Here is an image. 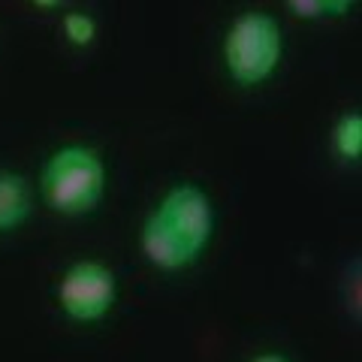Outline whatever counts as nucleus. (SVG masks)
Returning a JSON list of instances; mask_svg holds the SVG:
<instances>
[{"instance_id": "nucleus-1", "label": "nucleus", "mask_w": 362, "mask_h": 362, "mask_svg": "<svg viewBox=\"0 0 362 362\" xmlns=\"http://www.w3.org/2000/svg\"><path fill=\"white\" fill-rule=\"evenodd\" d=\"M106 187V169L97 151L66 145L42 169V197L61 214L94 211Z\"/></svg>"}, {"instance_id": "nucleus-2", "label": "nucleus", "mask_w": 362, "mask_h": 362, "mask_svg": "<svg viewBox=\"0 0 362 362\" xmlns=\"http://www.w3.org/2000/svg\"><path fill=\"white\" fill-rule=\"evenodd\" d=\"M223 58L239 85H259L281 61V30L266 13H245L226 33Z\"/></svg>"}, {"instance_id": "nucleus-3", "label": "nucleus", "mask_w": 362, "mask_h": 362, "mask_svg": "<svg viewBox=\"0 0 362 362\" xmlns=\"http://www.w3.org/2000/svg\"><path fill=\"white\" fill-rule=\"evenodd\" d=\"M115 275L100 263H76L58 284V302L73 320H100L115 305Z\"/></svg>"}, {"instance_id": "nucleus-4", "label": "nucleus", "mask_w": 362, "mask_h": 362, "mask_svg": "<svg viewBox=\"0 0 362 362\" xmlns=\"http://www.w3.org/2000/svg\"><path fill=\"white\" fill-rule=\"evenodd\" d=\"M154 214L187 245V251L194 257H199L202 247L211 239V230H214L211 202L194 185H181L175 190H169V197L160 202V209Z\"/></svg>"}, {"instance_id": "nucleus-5", "label": "nucleus", "mask_w": 362, "mask_h": 362, "mask_svg": "<svg viewBox=\"0 0 362 362\" xmlns=\"http://www.w3.org/2000/svg\"><path fill=\"white\" fill-rule=\"evenodd\" d=\"M142 254L151 266L163 269V272H175V269L197 259L187 251V245L181 242L178 235L157 218V214H151L148 223H145V230H142Z\"/></svg>"}, {"instance_id": "nucleus-6", "label": "nucleus", "mask_w": 362, "mask_h": 362, "mask_svg": "<svg viewBox=\"0 0 362 362\" xmlns=\"http://www.w3.org/2000/svg\"><path fill=\"white\" fill-rule=\"evenodd\" d=\"M30 211V187L16 173L0 169V233H9L25 223Z\"/></svg>"}, {"instance_id": "nucleus-7", "label": "nucleus", "mask_w": 362, "mask_h": 362, "mask_svg": "<svg viewBox=\"0 0 362 362\" xmlns=\"http://www.w3.org/2000/svg\"><path fill=\"white\" fill-rule=\"evenodd\" d=\"M332 142H335V151L341 154L344 160H359V154H362V115L359 112L341 115Z\"/></svg>"}, {"instance_id": "nucleus-8", "label": "nucleus", "mask_w": 362, "mask_h": 362, "mask_svg": "<svg viewBox=\"0 0 362 362\" xmlns=\"http://www.w3.org/2000/svg\"><path fill=\"white\" fill-rule=\"evenodd\" d=\"M64 30H66V37H70V42H76V45H88V42H94L97 25H94V18L78 16V13H70V16L64 18Z\"/></svg>"}, {"instance_id": "nucleus-9", "label": "nucleus", "mask_w": 362, "mask_h": 362, "mask_svg": "<svg viewBox=\"0 0 362 362\" xmlns=\"http://www.w3.org/2000/svg\"><path fill=\"white\" fill-rule=\"evenodd\" d=\"M287 6L299 18H320V16L329 13V4H326V0H287Z\"/></svg>"}, {"instance_id": "nucleus-10", "label": "nucleus", "mask_w": 362, "mask_h": 362, "mask_svg": "<svg viewBox=\"0 0 362 362\" xmlns=\"http://www.w3.org/2000/svg\"><path fill=\"white\" fill-rule=\"evenodd\" d=\"M326 4H329V13H344L354 0H326Z\"/></svg>"}, {"instance_id": "nucleus-11", "label": "nucleus", "mask_w": 362, "mask_h": 362, "mask_svg": "<svg viewBox=\"0 0 362 362\" xmlns=\"http://www.w3.org/2000/svg\"><path fill=\"white\" fill-rule=\"evenodd\" d=\"M254 362H290V359H284L281 354H263V356H257Z\"/></svg>"}, {"instance_id": "nucleus-12", "label": "nucleus", "mask_w": 362, "mask_h": 362, "mask_svg": "<svg viewBox=\"0 0 362 362\" xmlns=\"http://www.w3.org/2000/svg\"><path fill=\"white\" fill-rule=\"evenodd\" d=\"M33 4H37V6H58L61 0H33Z\"/></svg>"}]
</instances>
